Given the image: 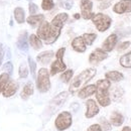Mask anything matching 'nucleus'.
Returning <instances> with one entry per match:
<instances>
[{
  "label": "nucleus",
  "mask_w": 131,
  "mask_h": 131,
  "mask_svg": "<svg viewBox=\"0 0 131 131\" xmlns=\"http://www.w3.org/2000/svg\"><path fill=\"white\" fill-rule=\"evenodd\" d=\"M97 74V70L94 68H89L86 69L85 71H83L82 73H80L77 77H75V79L72 81L69 91L72 94L77 93L83 86H85L89 81H91Z\"/></svg>",
  "instance_id": "nucleus-1"
},
{
  "label": "nucleus",
  "mask_w": 131,
  "mask_h": 131,
  "mask_svg": "<svg viewBox=\"0 0 131 131\" xmlns=\"http://www.w3.org/2000/svg\"><path fill=\"white\" fill-rule=\"evenodd\" d=\"M96 85V99L102 107H107L111 104V98L109 95V89L111 87V82L107 79L99 80Z\"/></svg>",
  "instance_id": "nucleus-2"
},
{
  "label": "nucleus",
  "mask_w": 131,
  "mask_h": 131,
  "mask_svg": "<svg viewBox=\"0 0 131 131\" xmlns=\"http://www.w3.org/2000/svg\"><path fill=\"white\" fill-rule=\"evenodd\" d=\"M36 88L40 93H47L50 89L49 72L48 71V69L41 68L38 71L36 78Z\"/></svg>",
  "instance_id": "nucleus-3"
},
{
  "label": "nucleus",
  "mask_w": 131,
  "mask_h": 131,
  "mask_svg": "<svg viewBox=\"0 0 131 131\" xmlns=\"http://www.w3.org/2000/svg\"><path fill=\"white\" fill-rule=\"evenodd\" d=\"M91 19H92L94 25L96 26V28L100 32H104V31L108 30L111 26V23H112L111 17L107 14L101 13V12L97 13V14H94Z\"/></svg>",
  "instance_id": "nucleus-4"
},
{
  "label": "nucleus",
  "mask_w": 131,
  "mask_h": 131,
  "mask_svg": "<svg viewBox=\"0 0 131 131\" xmlns=\"http://www.w3.org/2000/svg\"><path fill=\"white\" fill-rule=\"evenodd\" d=\"M65 51V48H61L60 49H58V51L56 52L57 60L54 62H52V64L50 65V72H49L50 76H54V75H57V74H59L61 72H64V71L67 70V66H66V64L63 61Z\"/></svg>",
  "instance_id": "nucleus-5"
},
{
  "label": "nucleus",
  "mask_w": 131,
  "mask_h": 131,
  "mask_svg": "<svg viewBox=\"0 0 131 131\" xmlns=\"http://www.w3.org/2000/svg\"><path fill=\"white\" fill-rule=\"evenodd\" d=\"M73 123V117L72 114L68 111H63L58 115L54 121V126L59 131H64L71 127Z\"/></svg>",
  "instance_id": "nucleus-6"
},
{
  "label": "nucleus",
  "mask_w": 131,
  "mask_h": 131,
  "mask_svg": "<svg viewBox=\"0 0 131 131\" xmlns=\"http://www.w3.org/2000/svg\"><path fill=\"white\" fill-rule=\"evenodd\" d=\"M69 93L68 92H62L59 95H57L54 98L50 101L49 104V109L51 111V113H53L54 111H57L60 107H62L64 105V103L66 102V100L68 99Z\"/></svg>",
  "instance_id": "nucleus-7"
},
{
  "label": "nucleus",
  "mask_w": 131,
  "mask_h": 131,
  "mask_svg": "<svg viewBox=\"0 0 131 131\" xmlns=\"http://www.w3.org/2000/svg\"><path fill=\"white\" fill-rule=\"evenodd\" d=\"M80 8H81V16L84 19L89 20L93 17V15H94V13L92 12L93 2L91 0H81Z\"/></svg>",
  "instance_id": "nucleus-8"
},
{
  "label": "nucleus",
  "mask_w": 131,
  "mask_h": 131,
  "mask_svg": "<svg viewBox=\"0 0 131 131\" xmlns=\"http://www.w3.org/2000/svg\"><path fill=\"white\" fill-rule=\"evenodd\" d=\"M107 58H108V52H106L102 49H96L89 56V63L92 65H98L99 63L103 62Z\"/></svg>",
  "instance_id": "nucleus-9"
},
{
  "label": "nucleus",
  "mask_w": 131,
  "mask_h": 131,
  "mask_svg": "<svg viewBox=\"0 0 131 131\" xmlns=\"http://www.w3.org/2000/svg\"><path fill=\"white\" fill-rule=\"evenodd\" d=\"M113 11L117 14L131 12V0H120L113 6Z\"/></svg>",
  "instance_id": "nucleus-10"
},
{
  "label": "nucleus",
  "mask_w": 131,
  "mask_h": 131,
  "mask_svg": "<svg viewBox=\"0 0 131 131\" xmlns=\"http://www.w3.org/2000/svg\"><path fill=\"white\" fill-rule=\"evenodd\" d=\"M86 107H87V110H86V113H85L86 118H93L100 112L98 104L93 99H89L86 102Z\"/></svg>",
  "instance_id": "nucleus-11"
},
{
  "label": "nucleus",
  "mask_w": 131,
  "mask_h": 131,
  "mask_svg": "<svg viewBox=\"0 0 131 131\" xmlns=\"http://www.w3.org/2000/svg\"><path fill=\"white\" fill-rule=\"evenodd\" d=\"M117 41H118V35L116 33H112L110 34L103 42L102 45V49L105 50L106 52H109V51H112L114 48L117 45Z\"/></svg>",
  "instance_id": "nucleus-12"
},
{
  "label": "nucleus",
  "mask_w": 131,
  "mask_h": 131,
  "mask_svg": "<svg viewBox=\"0 0 131 131\" xmlns=\"http://www.w3.org/2000/svg\"><path fill=\"white\" fill-rule=\"evenodd\" d=\"M49 30H50V23H49L48 21L43 20L40 25L38 26L37 28V32H36V35L42 39V40H47L48 37L49 35Z\"/></svg>",
  "instance_id": "nucleus-13"
},
{
  "label": "nucleus",
  "mask_w": 131,
  "mask_h": 131,
  "mask_svg": "<svg viewBox=\"0 0 131 131\" xmlns=\"http://www.w3.org/2000/svg\"><path fill=\"white\" fill-rule=\"evenodd\" d=\"M18 90V84L15 81H8V83L6 84V86L4 87L3 91H2V94H3V97L5 98H9L11 96H13Z\"/></svg>",
  "instance_id": "nucleus-14"
},
{
  "label": "nucleus",
  "mask_w": 131,
  "mask_h": 131,
  "mask_svg": "<svg viewBox=\"0 0 131 131\" xmlns=\"http://www.w3.org/2000/svg\"><path fill=\"white\" fill-rule=\"evenodd\" d=\"M72 48H73V49H74L75 51L82 53V52H85V51H86L87 46H86V43H85V41H84L82 36H77V37H75V38L73 39V41H72Z\"/></svg>",
  "instance_id": "nucleus-15"
},
{
  "label": "nucleus",
  "mask_w": 131,
  "mask_h": 131,
  "mask_svg": "<svg viewBox=\"0 0 131 131\" xmlns=\"http://www.w3.org/2000/svg\"><path fill=\"white\" fill-rule=\"evenodd\" d=\"M16 45L18 49H20L24 52H26L28 50V36H27L26 31H23L22 33H20V35L18 36Z\"/></svg>",
  "instance_id": "nucleus-16"
},
{
  "label": "nucleus",
  "mask_w": 131,
  "mask_h": 131,
  "mask_svg": "<svg viewBox=\"0 0 131 131\" xmlns=\"http://www.w3.org/2000/svg\"><path fill=\"white\" fill-rule=\"evenodd\" d=\"M95 92H96V85L92 84V85H88V86H85L84 88H82L79 91L78 96L81 99H86L92 96L93 94H95Z\"/></svg>",
  "instance_id": "nucleus-17"
},
{
  "label": "nucleus",
  "mask_w": 131,
  "mask_h": 131,
  "mask_svg": "<svg viewBox=\"0 0 131 131\" xmlns=\"http://www.w3.org/2000/svg\"><path fill=\"white\" fill-rule=\"evenodd\" d=\"M54 57V53L52 50H47V51H42L40 52L37 57H36V60L38 63L42 64V65H48L50 63L51 59Z\"/></svg>",
  "instance_id": "nucleus-18"
},
{
  "label": "nucleus",
  "mask_w": 131,
  "mask_h": 131,
  "mask_svg": "<svg viewBox=\"0 0 131 131\" xmlns=\"http://www.w3.org/2000/svg\"><path fill=\"white\" fill-rule=\"evenodd\" d=\"M68 19H69V15H68V13H66V12H62V13L57 14L56 16L52 18V20H51L50 24H52V25H56V26H58V27L63 28L64 24H65L66 21H67Z\"/></svg>",
  "instance_id": "nucleus-19"
},
{
  "label": "nucleus",
  "mask_w": 131,
  "mask_h": 131,
  "mask_svg": "<svg viewBox=\"0 0 131 131\" xmlns=\"http://www.w3.org/2000/svg\"><path fill=\"white\" fill-rule=\"evenodd\" d=\"M105 78L110 82H120L124 79V75L118 71H110L105 74Z\"/></svg>",
  "instance_id": "nucleus-20"
},
{
  "label": "nucleus",
  "mask_w": 131,
  "mask_h": 131,
  "mask_svg": "<svg viewBox=\"0 0 131 131\" xmlns=\"http://www.w3.org/2000/svg\"><path fill=\"white\" fill-rule=\"evenodd\" d=\"M33 91H34V88H33V84L31 82L26 83L20 93V97L22 100H27L31 95L33 94Z\"/></svg>",
  "instance_id": "nucleus-21"
},
{
  "label": "nucleus",
  "mask_w": 131,
  "mask_h": 131,
  "mask_svg": "<svg viewBox=\"0 0 131 131\" xmlns=\"http://www.w3.org/2000/svg\"><path fill=\"white\" fill-rule=\"evenodd\" d=\"M123 122H124V117H123V115L121 114V113H119V112H113L111 116H110V123L112 124V125H114V126H121L122 124H123Z\"/></svg>",
  "instance_id": "nucleus-22"
},
{
  "label": "nucleus",
  "mask_w": 131,
  "mask_h": 131,
  "mask_svg": "<svg viewBox=\"0 0 131 131\" xmlns=\"http://www.w3.org/2000/svg\"><path fill=\"white\" fill-rule=\"evenodd\" d=\"M45 20V15L43 14H31L30 16L26 18V22L30 25H36V24H40L42 21Z\"/></svg>",
  "instance_id": "nucleus-23"
},
{
  "label": "nucleus",
  "mask_w": 131,
  "mask_h": 131,
  "mask_svg": "<svg viewBox=\"0 0 131 131\" xmlns=\"http://www.w3.org/2000/svg\"><path fill=\"white\" fill-rule=\"evenodd\" d=\"M13 13H14V18H15L17 23L21 24L25 21V12L22 7H16L14 9Z\"/></svg>",
  "instance_id": "nucleus-24"
},
{
  "label": "nucleus",
  "mask_w": 131,
  "mask_h": 131,
  "mask_svg": "<svg viewBox=\"0 0 131 131\" xmlns=\"http://www.w3.org/2000/svg\"><path fill=\"white\" fill-rule=\"evenodd\" d=\"M29 43L35 50H38L42 48V42L41 39L36 35V34H31L29 35Z\"/></svg>",
  "instance_id": "nucleus-25"
},
{
  "label": "nucleus",
  "mask_w": 131,
  "mask_h": 131,
  "mask_svg": "<svg viewBox=\"0 0 131 131\" xmlns=\"http://www.w3.org/2000/svg\"><path fill=\"white\" fill-rule=\"evenodd\" d=\"M119 63L123 68L131 69V50L128 53H125L120 58Z\"/></svg>",
  "instance_id": "nucleus-26"
},
{
  "label": "nucleus",
  "mask_w": 131,
  "mask_h": 131,
  "mask_svg": "<svg viewBox=\"0 0 131 131\" xmlns=\"http://www.w3.org/2000/svg\"><path fill=\"white\" fill-rule=\"evenodd\" d=\"M86 43V46H92L93 42L96 40L97 38V34L96 33H84L83 35H81Z\"/></svg>",
  "instance_id": "nucleus-27"
},
{
  "label": "nucleus",
  "mask_w": 131,
  "mask_h": 131,
  "mask_svg": "<svg viewBox=\"0 0 131 131\" xmlns=\"http://www.w3.org/2000/svg\"><path fill=\"white\" fill-rule=\"evenodd\" d=\"M74 75V71L73 70H67V71H64V73L61 75V81L64 83H69L71 81L72 77Z\"/></svg>",
  "instance_id": "nucleus-28"
},
{
  "label": "nucleus",
  "mask_w": 131,
  "mask_h": 131,
  "mask_svg": "<svg viewBox=\"0 0 131 131\" xmlns=\"http://www.w3.org/2000/svg\"><path fill=\"white\" fill-rule=\"evenodd\" d=\"M9 75L7 73H3L0 75V93H2L4 87L6 86V84L9 81Z\"/></svg>",
  "instance_id": "nucleus-29"
},
{
  "label": "nucleus",
  "mask_w": 131,
  "mask_h": 131,
  "mask_svg": "<svg viewBox=\"0 0 131 131\" xmlns=\"http://www.w3.org/2000/svg\"><path fill=\"white\" fill-rule=\"evenodd\" d=\"M18 74H19V77L22 78V79H24V78H26V77L28 76V68H27L26 64L22 63L21 65L19 66Z\"/></svg>",
  "instance_id": "nucleus-30"
},
{
  "label": "nucleus",
  "mask_w": 131,
  "mask_h": 131,
  "mask_svg": "<svg viewBox=\"0 0 131 131\" xmlns=\"http://www.w3.org/2000/svg\"><path fill=\"white\" fill-rule=\"evenodd\" d=\"M54 6V3H53V0H42L41 2V8L46 11H49L51 10Z\"/></svg>",
  "instance_id": "nucleus-31"
},
{
  "label": "nucleus",
  "mask_w": 131,
  "mask_h": 131,
  "mask_svg": "<svg viewBox=\"0 0 131 131\" xmlns=\"http://www.w3.org/2000/svg\"><path fill=\"white\" fill-rule=\"evenodd\" d=\"M28 66L30 69V73L32 75L33 78H35V71H36V63L33 61L31 57H28Z\"/></svg>",
  "instance_id": "nucleus-32"
},
{
  "label": "nucleus",
  "mask_w": 131,
  "mask_h": 131,
  "mask_svg": "<svg viewBox=\"0 0 131 131\" xmlns=\"http://www.w3.org/2000/svg\"><path fill=\"white\" fill-rule=\"evenodd\" d=\"M100 121H101V127H102V130H104V131L111 130V125H110V123H109L105 118H101Z\"/></svg>",
  "instance_id": "nucleus-33"
},
{
  "label": "nucleus",
  "mask_w": 131,
  "mask_h": 131,
  "mask_svg": "<svg viewBox=\"0 0 131 131\" xmlns=\"http://www.w3.org/2000/svg\"><path fill=\"white\" fill-rule=\"evenodd\" d=\"M3 70H4L5 73H7L10 76L13 73V65H12V63H10V62L5 63L4 66H3Z\"/></svg>",
  "instance_id": "nucleus-34"
},
{
  "label": "nucleus",
  "mask_w": 131,
  "mask_h": 131,
  "mask_svg": "<svg viewBox=\"0 0 131 131\" xmlns=\"http://www.w3.org/2000/svg\"><path fill=\"white\" fill-rule=\"evenodd\" d=\"M61 6L69 10L73 7V1L72 0H61Z\"/></svg>",
  "instance_id": "nucleus-35"
},
{
  "label": "nucleus",
  "mask_w": 131,
  "mask_h": 131,
  "mask_svg": "<svg viewBox=\"0 0 131 131\" xmlns=\"http://www.w3.org/2000/svg\"><path fill=\"white\" fill-rule=\"evenodd\" d=\"M130 46V41H124V42H121L118 48H117V50L118 51H122V50H125L126 49H128Z\"/></svg>",
  "instance_id": "nucleus-36"
},
{
  "label": "nucleus",
  "mask_w": 131,
  "mask_h": 131,
  "mask_svg": "<svg viewBox=\"0 0 131 131\" xmlns=\"http://www.w3.org/2000/svg\"><path fill=\"white\" fill-rule=\"evenodd\" d=\"M28 9H29L30 14H34V13H36V12H37L38 7H37V5H36L35 3L30 2V3H29V6H28Z\"/></svg>",
  "instance_id": "nucleus-37"
},
{
  "label": "nucleus",
  "mask_w": 131,
  "mask_h": 131,
  "mask_svg": "<svg viewBox=\"0 0 131 131\" xmlns=\"http://www.w3.org/2000/svg\"><path fill=\"white\" fill-rule=\"evenodd\" d=\"M110 5H111V1H110V0H106V1H104V0H103V2L99 5V8H100L101 10H103V9L108 8Z\"/></svg>",
  "instance_id": "nucleus-38"
},
{
  "label": "nucleus",
  "mask_w": 131,
  "mask_h": 131,
  "mask_svg": "<svg viewBox=\"0 0 131 131\" xmlns=\"http://www.w3.org/2000/svg\"><path fill=\"white\" fill-rule=\"evenodd\" d=\"M87 131H103L102 130V127H101V125L100 124H93V125H91Z\"/></svg>",
  "instance_id": "nucleus-39"
},
{
  "label": "nucleus",
  "mask_w": 131,
  "mask_h": 131,
  "mask_svg": "<svg viewBox=\"0 0 131 131\" xmlns=\"http://www.w3.org/2000/svg\"><path fill=\"white\" fill-rule=\"evenodd\" d=\"M3 58H4V49H3L2 43H0V66H1V64H2Z\"/></svg>",
  "instance_id": "nucleus-40"
},
{
  "label": "nucleus",
  "mask_w": 131,
  "mask_h": 131,
  "mask_svg": "<svg viewBox=\"0 0 131 131\" xmlns=\"http://www.w3.org/2000/svg\"><path fill=\"white\" fill-rule=\"evenodd\" d=\"M122 131H131L130 127H128V126H125L123 129H122Z\"/></svg>",
  "instance_id": "nucleus-41"
},
{
  "label": "nucleus",
  "mask_w": 131,
  "mask_h": 131,
  "mask_svg": "<svg viewBox=\"0 0 131 131\" xmlns=\"http://www.w3.org/2000/svg\"><path fill=\"white\" fill-rule=\"evenodd\" d=\"M74 17L78 19V18H80V17H81V15H80V14H75V15H74Z\"/></svg>",
  "instance_id": "nucleus-42"
},
{
  "label": "nucleus",
  "mask_w": 131,
  "mask_h": 131,
  "mask_svg": "<svg viewBox=\"0 0 131 131\" xmlns=\"http://www.w3.org/2000/svg\"><path fill=\"white\" fill-rule=\"evenodd\" d=\"M100 1H103V0H100Z\"/></svg>",
  "instance_id": "nucleus-43"
},
{
  "label": "nucleus",
  "mask_w": 131,
  "mask_h": 131,
  "mask_svg": "<svg viewBox=\"0 0 131 131\" xmlns=\"http://www.w3.org/2000/svg\"><path fill=\"white\" fill-rule=\"evenodd\" d=\"M130 129H131V127H130Z\"/></svg>",
  "instance_id": "nucleus-44"
}]
</instances>
